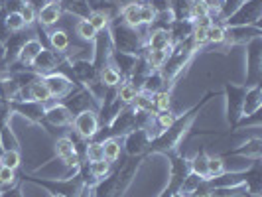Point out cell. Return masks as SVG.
I'll use <instances>...</instances> for the list:
<instances>
[{"instance_id": "f1b7e54d", "label": "cell", "mask_w": 262, "mask_h": 197, "mask_svg": "<svg viewBox=\"0 0 262 197\" xmlns=\"http://www.w3.org/2000/svg\"><path fill=\"white\" fill-rule=\"evenodd\" d=\"M89 173H91L93 180H103L111 173V162L108 160H97V162H91L89 164Z\"/></svg>"}, {"instance_id": "277c9868", "label": "cell", "mask_w": 262, "mask_h": 197, "mask_svg": "<svg viewBox=\"0 0 262 197\" xmlns=\"http://www.w3.org/2000/svg\"><path fill=\"white\" fill-rule=\"evenodd\" d=\"M73 126H75V134L81 136L83 140H89L93 136L97 134L99 130V117H97V111H83V113H79L73 117V122H71Z\"/></svg>"}, {"instance_id": "4316f807", "label": "cell", "mask_w": 262, "mask_h": 197, "mask_svg": "<svg viewBox=\"0 0 262 197\" xmlns=\"http://www.w3.org/2000/svg\"><path fill=\"white\" fill-rule=\"evenodd\" d=\"M138 93L140 91L132 85L130 81H122V83L117 87V99L120 101V103H124V105H132Z\"/></svg>"}, {"instance_id": "836d02e7", "label": "cell", "mask_w": 262, "mask_h": 197, "mask_svg": "<svg viewBox=\"0 0 262 197\" xmlns=\"http://www.w3.org/2000/svg\"><path fill=\"white\" fill-rule=\"evenodd\" d=\"M103 152H105V160H108L111 164L117 162L120 158V142L117 138H108V140L103 142Z\"/></svg>"}, {"instance_id": "603a6c76", "label": "cell", "mask_w": 262, "mask_h": 197, "mask_svg": "<svg viewBox=\"0 0 262 197\" xmlns=\"http://www.w3.org/2000/svg\"><path fill=\"white\" fill-rule=\"evenodd\" d=\"M120 18L124 24L130 28H140V2H132V4H124L120 8Z\"/></svg>"}, {"instance_id": "c3c4849f", "label": "cell", "mask_w": 262, "mask_h": 197, "mask_svg": "<svg viewBox=\"0 0 262 197\" xmlns=\"http://www.w3.org/2000/svg\"><path fill=\"white\" fill-rule=\"evenodd\" d=\"M205 2V6H207V10H209V16L215 20V18H219V14L223 10V2L225 0H203Z\"/></svg>"}, {"instance_id": "8992f818", "label": "cell", "mask_w": 262, "mask_h": 197, "mask_svg": "<svg viewBox=\"0 0 262 197\" xmlns=\"http://www.w3.org/2000/svg\"><path fill=\"white\" fill-rule=\"evenodd\" d=\"M41 79H43V85L48 87V91L52 95V99L61 101V99H66L67 95L73 91V81L67 75H63V73H59V71L43 75Z\"/></svg>"}, {"instance_id": "7bdbcfd3", "label": "cell", "mask_w": 262, "mask_h": 197, "mask_svg": "<svg viewBox=\"0 0 262 197\" xmlns=\"http://www.w3.org/2000/svg\"><path fill=\"white\" fill-rule=\"evenodd\" d=\"M87 20L91 22V26L95 28L97 32H105V30L111 28V20L106 18L105 14H101V12H91V16H89Z\"/></svg>"}, {"instance_id": "f5cc1de1", "label": "cell", "mask_w": 262, "mask_h": 197, "mask_svg": "<svg viewBox=\"0 0 262 197\" xmlns=\"http://www.w3.org/2000/svg\"><path fill=\"white\" fill-rule=\"evenodd\" d=\"M77 197H93V193H91V189H89V185L85 184L83 187H81V191H79V195Z\"/></svg>"}, {"instance_id": "7dc6e473", "label": "cell", "mask_w": 262, "mask_h": 197, "mask_svg": "<svg viewBox=\"0 0 262 197\" xmlns=\"http://www.w3.org/2000/svg\"><path fill=\"white\" fill-rule=\"evenodd\" d=\"M144 4H148L156 12V16L170 12V0H144Z\"/></svg>"}, {"instance_id": "f35d334b", "label": "cell", "mask_w": 262, "mask_h": 197, "mask_svg": "<svg viewBox=\"0 0 262 197\" xmlns=\"http://www.w3.org/2000/svg\"><path fill=\"white\" fill-rule=\"evenodd\" d=\"M247 0H225L223 2V10H221V14H219V18L217 20H221V24H223L225 20L229 18V16H233V14L245 4Z\"/></svg>"}, {"instance_id": "52a82bcc", "label": "cell", "mask_w": 262, "mask_h": 197, "mask_svg": "<svg viewBox=\"0 0 262 197\" xmlns=\"http://www.w3.org/2000/svg\"><path fill=\"white\" fill-rule=\"evenodd\" d=\"M61 61H63V55L55 53L53 50H46V48H43V50L38 53V57L30 63V67H32V71H36L38 75L43 77V75L55 73Z\"/></svg>"}, {"instance_id": "7c38bea8", "label": "cell", "mask_w": 262, "mask_h": 197, "mask_svg": "<svg viewBox=\"0 0 262 197\" xmlns=\"http://www.w3.org/2000/svg\"><path fill=\"white\" fill-rule=\"evenodd\" d=\"M41 122H48L55 128H63V126H69L73 122V115L67 111V106H63L61 103H55V105L46 106V117Z\"/></svg>"}, {"instance_id": "4fadbf2b", "label": "cell", "mask_w": 262, "mask_h": 197, "mask_svg": "<svg viewBox=\"0 0 262 197\" xmlns=\"http://www.w3.org/2000/svg\"><path fill=\"white\" fill-rule=\"evenodd\" d=\"M150 136L146 130H140V128H134L126 134V140H124V146H126V152L130 156H140L146 148L150 146Z\"/></svg>"}, {"instance_id": "8fae6325", "label": "cell", "mask_w": 262, "mask_h": 197, "mask_svg": "<svg viewBox=\"0 0 262 197\" xmlns=\"http://www.w3.org/2000/svg\"><path fill=\"white\" fill-rule=\"evenodd\" d=\"M8 105H10V111H16L18 115L26 117L32 122H41L46 117V105L38 101H12Z\"/></svg>"}, {"instance_id": "f6af8a7d", "label": "cell", "mask_w": 262, "mask_h": 197, "mask_svg": "<svg viewBox=\"0 0 262 197\" xmlns=\"http://www.w3.org/2000/svg\"><path fill=\"white\" fill-rule=\"evenodd\" d=\"M154 20H156V12L148 4L140 2V26H152Z\"/></svg>"}, {"instance_id": "7a4b0ae2", "label": "cell", "mask_w": 262, "mask_h": 197, "mask_svg": "<svg viewBox=\"0 0 262 197\" xmlns=\"http://www.w3.org/2000/svg\"><path fill=\"white\" fill-rule=\"evenodd\" d=\"M262 0H247L233 16H229L223 26H260Z\"/></svg>"}, {"instance_id": "5b68a950", "label": "cell", "mask_w": 262, "mask_h": 197, "mask_svg": "<svg viewBox=\"0 0 262 197\" xmlns=\"http://www.w3.org/2000/svg\"><path fill=\"white\" fill-rule=\"evenodd\" d=\"M260 36V26H225V41L229 46H247L249 41Z\"/></svg>"}, {"instance_id": "7402d4cb", "label": "cell", "mask_w": 262, "mask_h": 197, "mask_svg": "<svg viewBox=\"0 0 262 197\" xmlns=\"http://www.w3.org/2000/svg\"><path fill=\"white\" fill-rule=\"evenodd\" d=\"M50 46H52V50L55 53L63 55L69 50V46H71L69 34H67L66 30H53V32H50Z\"/></svg>"}, {"instance_id": "d590c367", "label": "cell", "mask_w": 262, "mask_h": 197, "mask_svg": "<svg viewBox=\"0 0 262 197\" xmlns=\"http://www.w3.org/2000/svg\"><path fill=\"white\" fill-rule=\"evenodd\" d=\"M0 146H2V150H18V140L8 124L0 130Z\"/></svg>"}, {"instance_id": "4dcf8cb0", "label": "cell", "mask_w": 262, "mask_h": 197, "mask_svg": "<svg viewBox=\"0 0 262 197\" xmlns=\"http://www.w3.org/2000/svg\"><path fill=\"white\" fill-rule=\"evenodd\" d=\"M203 182V178H199L197 173L193 171H189L187 176H185V180L182 182V187H180V191L178 193H182L184 197H191V193L197 189V185Z\"/></svg>"}, {"instance_id": "ac0fdd59", "label": "cell", "mask_w": 262, "mask_h": 197, "mask_svg": "<svg viewBox=\"0 0 262 197\" xmlns=\"http://www.w3.org/2000/svg\"><path fill=\"white\" fill-rule=\"evenodd\" d=\"M170 46H173L171 43L170 30H152L144 41L146 50H166Z\"/></svg>"}, {"instance_id": "1f68e13d", "label": "cell", "mask_w": 262, "mask_h": 197, "mask_svg": "<svg viewBox=\"0 0 262 197\" xmlns=\"http://www.w3.org/2000/svg\"><path fill=\"white\" fill-rule=\"evenodd\" d=\"M75 152H77V150H75V144L71 142L69 136L57 138V142H55V154H57V158L66 160L67 156H71V154H75Z\"/></svg>"}, {"instance_id": "e0dca14e", "label": "cell", "mask_w": 262, "mask_h": 197, "mask_svg": "<svg viewBox=\"0 0 262 197\" xmlns=\"http://www.w3.org/2000/svg\"><path fill=\"white\" fill-rule=\"evenodd\" d=\"M61 16H63L61 4H59V2H50V4H46L38 12L36 22L41 24L43 28H50V26H55L57 22H61Z\"/></svg>"}, {"instance_id": "bcb514c9", "label": "cell", "mask_w": 262, "mask_h": 197, "mask_svg": "<svg viewBox=\"0 0 262 197\" xmlns=\"http://www.w3.org/2000/svg\"><path fill=\"white\" fill-rule=\"evenodd\" d=\"M14 184H16V170H10V168L0 166V185H4V187H12Z\"/></svg>"}, {"instance_id": "f546056e", "label": "cell", "mask_w": 262, "mask_h": 197, "mask_svg": "<svg viewBox=\"0 0 262 197\" xmlns=\"http://www.w3.org/2000/svg\"><path fill=\"white\" fill-rule=\"evenodd\" d=\"M20 164H22V158H20L18 150H2V154H0V166L10 168V170H18Z\"/></svg>"}, {"instance_id": "ee69618b", "label": "cell", "mask_w": 262, "mask_h": 197, "mask_svg": "<svg viewBox=\"0 0 262 197\" xmlns=\"http://www.w3.org/2000/svg\"><path fill=\"white\" fill-rule=\"evenodd\" d=\"M205 16H209V10H207L205 2H203V0H195V2H191V6H189V20H191V22H195V20L205 18Z\"/></svg>"}, {"instance_id": "2e32d148", "label": "cell", "mask_w": 262, "mask_h": 197, "mask_svg": "<svg viewBox=\"0 0 262 197\" xmlns=\"http://www.w3.org/2000/svg\"><path fill=\"white\" fill-rule=\"evenodd\" d=\"M262 106V91H260V83L256 85H250L245 95V101H243V111H241V118L250 117L254 113H258Z\"/></svg>"}, {"instance_id": "ba28073f", "label": "cell", "mask_w": 262, "mask_h": 197, "mask_svg": "<svg viewBox=\"0 0 262 197\" xmlns=\"http://www.w3.org/2000/svg\"><path fill=\"white\" fill-rule=\"evenodd\" d=\"M249 48V87L256 85L260 81L262 73V39L254 38L252 41L247 43Z\"/></svg>"}, {"instance_id": "cb8c5ba5", "label": "cell", "mask_w": 262, "mask_h": 197, "mask_svg": "<svg viewBox=\"0 0 262 197\" xmlns=\"http://www.w3.org/2000/svg\"><path fill=\"white\" fill-rule=\"evenodd\" d=\"M166 83H168V81L164 79V75H162L158 69H154V71L144 79V85H142L140 91L150 93V95H156L158 91H164V85H166Z\"/></svg>"}, {"instance_id": "d6a6232c", "label": "cell", "mask_w": 262, "mask_h": 197, "mask_svg": "<svg viewBox=\"0 0 262 197\" xmlns=\"http://www.w3.org/2000/svg\"><path fill=\"white\" fill-rule=\"evenodd\" d=\"M75 32H77V36L83 41H95V38H97V30L91 26V22L89 20H79L77 26H75Z\"/></svg>"}, {"instance_id": "d6986e66", "label": "cell", "mask_w": 262, "mask_h": 197, "mask_svg": "<svg viewBox=\"0 0 262 197\" xmlns=\"http://www.w3.org/2000/svg\"><path fill=\"white\" fill-rule=\"evenodd\" d=\"M41 50H43V43H41L38 38H30L26 43L22 46L20 55H18V59H16V61H18V63H22V65H30V63L38 57V53L41 52Z\"/></svg>"}, {"instance_id": "484cf974", "label": "cell", "mask_w": 262, "mask_h": 197, "mask_svg": "<svg viewBox=\"0 0 262 197\" xmlns=\"http://www.w3.org/2000/svg\"><path fill=\"white\" fill-rule=\"evenodd\" d=\"M132 108H134V111H144V113H152V115H156L158 111H156V106H154V95L140 91L138 95H136L134 103H132Z\"/></svg>"}, {"instance_id": "b9f144b4", "label": "cell", "mask_w": 262, "mask_h": 197, "mask_svg": "<svg viewBox=\"0 0 262 197\" xmlns=\"http://www.w3.org/2000/svg\"><path fill=\"white\" fill-rule=\"evenodd\" d=\"M85 156L89 162H97V160H105V152H103V142H89L85 148Z\"/></svg>"}, {"instance_id": "ab89813d", "label": "cell", "mask_w": 262, "mask_h": 197, "mask_svg": "<svg viewBox=\"0 0 262 197\" xmlns=\"http://www.w3.org/2000/svg\"><path fill=\"white\" fill-rule=\"evenodd\" d=\"M154 106H156L158 113L170 111L171 108V93L170 91H158L156 95H154Z\"/></svg>"}, {"instance_id": "816d5d0a", "label": "cell", "mask_w": 262, "mask_h": 197, "mask_svg": "<svg viewBox=\"0 0 262 197\" xmlns=\"http://www.w3.org/2000/svg\"><path fill=\"white\" fill-rule=\"evenodd\" d=\"M26 2L32 6V8H34V10H36V12H39V10H41L46 4H50V0H26Z\"/></svg>"}, {"instance_id": "11a10c76", "label": "cell", "mask_w": 262, "mask_h": 197, "mask_svg": "<svg viewBox=\"0 0 262 197\" xmlns=\"http://www.w3.org/2000/svg\"><path fill=\"white\" fill-rule=\"evenodd\" d=\"M4 52H6V50H4V43L0 41V65H2V61H4Z\"/></svg>"}, {"instance_id": "9c48e42d", "label": "cell", "mask_w": 262, "mask_h": 197, "mask_svg": "<svg viewBox=\"0 0 262 197\" xmlns=\"http://www.w3.org/2000/svg\"><path fill=\"white\" fill-rule=\"evenodd\" d=\"M134 115H136V111H134L132 106H128V105L122 106V111H120L117 117L111 120V124H108L111 138H115L118 134H128L130 130H134Z\"/></svg>"}, {"instance_id": "3957f363", "label": "cell", "mask_w": 262, "mask_h": 197, "mask_svg": "<svg viewBox=\"0 0 262 197\" xmlns=\"http://www.w3.org/2000/svg\"><path fill=\"white\" fill-rule=\"evenodd\" d=\"M63 106H67V111L75 117L83 111H97L99 108V103L93 99V95L85 87H79V89H73V91L67 95L66 99L59 101Z\"/></svg>"}, {"instance_id": "30bf717a", "label": "cell", "mask_w": 262, "mask_h": 197, "mask_svg": "<svg viewBox=\"0 0 262 197\" xmlns=\"http://www.w3.org/2000/svg\"><path fill=\"white\" fill-rule=\"evenodd\" d=\"M247 87H238L233 83H227V97H229V120L231 124H236L238 118H241V111H243V101H245V95H247Z\"/></svg>"}, {"instance_id": "60d3db41", "label": "cell", "mask_w": 262, "mask_h": 197, "mask_svg": "<svg viewBox=\"0 0 262 197\" xmlns=\"http://www.w3.org/2000/svg\"><path fill=\"white\" fill-rule=\"evenodd\" d=\"M207 43H225V26L213 22V26L207 30Z\"/></svg>"}, {"instance_id": "f907efd6", "label": "cell", "mask_w": 262, "mask_h": 197, "mask_svg": "<svg viewBox=\"0 0 262 197\" xmlns=\"http://www.w3.org/2000/svg\"><path fill=\"white\" fill-rule=\"evenodd\" d=\"M0 197H24V193L20 187H10L6 191H0Z\"/></svg>"}, {"instance_id": "681fc988", "label": "cell", "mask_w": 262, "mask_h": 197, "mask_svg": "<svg viewBox=\"0 0 262 197\" xmlns=\"http://www.w3.org/2000/svg\"><path fill=\"white\" fill-rule=\"evenodd\" d=\"M20 14H22V18H24L26 26H32V24L36 22V18H38V12H36V10H34L30 4H26V6L22 8V12H20Z\"/></svg>"}, {"instance_id": "74e56055", "label": "cell", "mask_w": 262, "mask_h": 197, "mask_svg": "<svg viewBox=\"0 0 262 197\" xmlns=\"http://www.w3.org/2000/svg\"><path fill=\"white\" fill-rule=\"evenodd\" d=\"M225 171V164L221 156L207 158V178H217Z\"/></svg>"}, {"instance_id": "e575fe53", "label": "cell", "mask_w": 262, "mask_h": 197, "mask_svg": "<svg viewBox=\"0 0 262 197\" xmlns=\"http://www.w3.org/2000/svg\"><path fill=\"white\" fill-rule=\"evenodd\" d=\"M176 118L178 115L176 113H171V111H164V113H156V117H154V124H156L160 130L158 132H164L168 130L171 124L176 122Z\"/></svg>"}, {"instance_id": "680465c9", "label": "cell", "mask_w": 262, "mask_h": 197, "mask_svg": "<svg viewBox=\"0 0 262 197\" xmlns=\"http://www.w3.org/2000/svg\"><path fill=\"white\" fill-rule=\"evenodd\" d=\"M191 2H195V0H191Z\"/></svg>"}, {"instance_id": "8d00e7d4", "label": "cell", "mask_w": 262, "mask_h": 197, "mask_svg": "<svg viewBox=\"0 0 262 197\" xmlns=\"http://www.w3.org/2000/svg\"><path fill=\"white\" fill-rule=\"evenodd\" d=\"M6 26L10 32H22L26 26V22H24V18H22V14L20 12H6Z\"/></svg>"}, {"instance_id": "6da1fadb", "label": "cell", "mask_w": 262, "mask_h": 197, "mask_svg": "<svg viewBox=\"0 0 262 197\" xmlns=\"http://www.w3.org/2000/svg\"><path fill=\"white\" fill-rule=\"evenodd\" d=\"M111 39L115 46V52L122 53H140L144 48V36L140 34V28H130L120 20V16L115 18V22H111Z\"/></svg>"}, {"instance_id": "9a60e30c", "label": "cell", "mask_w": 262, "mask_h": 197, "mask_svg": "<svg viewBox=\"0 0 262 197\" xmlns=\"http://www.w3.org/2000/svg\"><path fill=\"white\" fill-rule=\"evenodd\" d=\"M136 59L138 55L136 53H122V52H113L111 53V59L108 63L115 65L118 69V73L124 77H130L132 71H134V65H136Z\"/></svg>"}, {"instance_id": "44dd1931", "label": "cell", "mask_w": 262, "mask_h": 197, "mask_svg": "<svg viewBox=\"0 0 262 197\" xmlns=\"http://www.w3.org/2000/svg\"><path fill=\"white\" fill-rule=\"evenodd\" d=\"M26 95H28L26 101H38V103H43V105L52 101V95L48 91V87L43 85V79L41 77H39L38 81H34V83L28 87Z\"/></svg>"}, {"instance_id": "d4e9b609", "label": "cell", "mask_w": 262, "mask_h": 197, "mask_svg": "<svg viewBox=\"0 0 262 197\" xmlns=\"http://www.w3.org/2000/svg\"><path fill=\"white\" fill-rule=\"evenodd\" d=\"M99 79L105 87H118L122 83V75L118 73V69L115 65H105L101 71H99Z\"/></svg>"}, {"instance_id": "db71d44e", "label": "cell", "mask_w": 262, "mask_h": 197, "mask_svg": "<svg viewBox=\"0 0 262 197\" xmlns=\"http://www.w3.org/2000/svg\"><path fill=\"white\" fill-rule=\"evenodd\" d=\"M115 2H117L118 6H120V4L124 6V4H132V2H140V0H115Z\"/></svg>"}, {"instance_id": "6f0895ef", "label": "cell", "mask_w": 262, "mask_h": 197, "mask_svg": "<svg viewBox=\"0 0 262 197\" xmlns=\"http://www.w3.org/2000/svg\"><path fill=\"white\" fill-rule=\"evenodd\" d=\"M173 197H184V195H182V193H176V195H173Z\"/></svg>"}, {"instance_id": "9f6ffc18", "label": "cell", "mask_w": 262, "mask_h": 197, "mask_svg": "<svg viewBox=\"0 0 262 197\" xmlns=\"http://www.w3.org/2000/svg\"><path fill=\"white\" fill-rule=\"evenodd\" d=\"M52 197H67V195H63V193H53Z\"/></svg>"}, {"instance_id": "5bb4252c", "label": "cell", "mask_w": 262, "mask_h": 197, "mask_svg": "<svg viewBox=\"0 0 262 197\" xmlns=\"http://www.w3.org/2000/svg\"><path fill=\"white\" fill-rule=\"evenodd\" d=\"M28 36L24 32H12L10 34V38L4 41V61H2V65L4 63H14L16 59H18V55H20V50H22V46L28 41ZM0 65V67H2Z\"/></svg>"}, {"instance_id": "ffe728a7", "label": "cell", "mask_w": 262, "mask_h": 197, "mask_svg": "<svg viewBox=\"0 0 262 197\" xmlns=\"http://www.w3.org/2000/svg\"><path fill=\"white\" fill-rule=\"evenodd\" d=\"M61 8L73 16H79L81 20H87L91 16V4L89 0H61Z\"/></svg>"}, {"instance_id": "83f0119b", "label": "cell", "mask_w": 262, "mask_h": 197, "mask_svg": "<svg viewBox=\"0 0 262 197\" xmlns=\"http://www.w3.org/2000/svg\"><path fill=\"white\" fill-rule=\"evenodd\" d=\"M207 158L209 156L205 152H197L195 156L191 158V162H189V171H193L199 178L207 180Z\"/></svg>"}]
</instances>
